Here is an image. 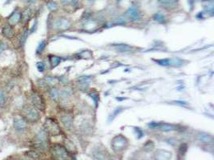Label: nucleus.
Listing matches in <instances>:
<instances>
[{
    "mask_svg": "<svg viewBox=\"0 0 214 160\" xmlns=\"http://www.w3.org/2000/svg\"><path fill=\"white\" fill-rule=\"evenodd\" d=\"M8 47V45L7 43H6L3 41H0V52H2V51H6Z\"/></svg>",
    "mask_w": 214,
    "mask_h": 160,
    "instance_id": "cd10ccee",
    "label": "nucleus"
},
{
    "mask_svg": "<svg viewBox=\"0 0 214 160\" xmlns=\"http://www.w3.org/2000/svg\"><path fill=\"white\" fill-rule=\"evenodd\" d=\"M31 15H32V12H31V10L30 8H26L24 9V11L22 12V18H21V21L22 22H28L31 18Z\"/></svg>",
    "mask_w": 214,
    "mask_h": 160,
    "instance_id": "f3484780",
    "label": "nucleus"
},
{
    "mask_svg": "<svg viewBox=\"0 0 214 160\" xmlns=\"http://www.w3.org/2000/svg\"><path fill=\"white\" fill-rule=\"evenodd\" d=\"M37 0H26V2H27L28 3H35Z\"/></svg>",
    "mask_w": 214,
    "mask_h": 160,
    "instance_id": "c756f323",
    "label": "nucleus"
},
{
    "mask_svg": "<svg viewBox=\"0 0 214 160\" xmlns=\"http://www.w3.org/2000/svg\"><path fill=\"white\" fill-rule=\"evenodd\" d=\"M27 36H28V31H24L23 32V34H22V35H21V38H20V43L22 46H23L25 43V42H26V40H27Z\"/></svg>",
    "mask_w": 214,
    "mask_h": 160,
    "instance_id": "a878e982",
    "label": "nucleus"
},
{
    "mask_svg": "<svg viewBox=\"0 0 214 160\" xmlns=\"http://www.w3.org/2000/svg\"><path fill=\"white\" fill-rule=\"evenodd\" d=\"M127 142L124 137L121 135L116 136V138L112 140V147L115 151H121L125 147L127 146Z\"/></svg>",
    "mask_w": 214,
    "mask_h": 160,
    "instance_id": "423d86ee",
    "label": "nucleus"
},
{
    "mask_svg": "<svg viewBox=\"0 0 214 160\" xmlns=\"http://www.w3.org/2000/svg\"><path fill=\"white\" fill-rule=\"evenodd\" d=\"M70 27L69 21L66 18H59L54 23V27L56 30H66Z\"/></svg>",
    "mask_w": 214,
    "mask_h": 160,
    "instance_id": "9d476101",
    "label": "nucleus"
},
{
    "mask_svg": "<svg viewBox=\"0 0 214 160\" xmlns=\"http://www.w3.org/2000/svg\"><path fill=\"white\" fill-rule=\"evenodd\" d=\"M21 18H22V12L16 8L7 18V24L11 25V27H15L20 22Z\"/></svg>",
    "mask_w": 214,
    "mask_h": 160,
    "instance_id": "6e6552de",
    "label": "nucleus"
},
{
    "mask_svg": "<svg viewBox=\"0 0 214 160\" xmlns=\"http://www.w3.org/2000/svg\"><path fill=\"white\" fill-rule=\"evenodd\" d=\"M154 18L159 22H165V16L161 14H156L154 15Z\"/></svg>",
    "mask_w": 214,
    "mask_h": 160,
    "instance_id": "bb28decb",
    "label": "nucleus"
},
{
    "mask_svg": "<svg viewBox=\"0 0 214 160\" xmlns=\"http://www.w3.org/2000/svg\"><path fill=\"white\" fill-rule=\"evenodd\" d=\"M22 117L28 122H36L40 119V113L37 108L31 105H24L21 111Z\"/></svg>",
    "mask_w": 214,
    "mask_h": 160,
    "instance_id": "f257e3e1",
    "label": "nucleus"
},
{
    "mask_svg": "<svg viewBox=\"0 0 214 160\" xmlns=\"http://www.w3.org/2000/svg\"><path fill=\"white\" fill-rule=\"evenodd\" d=\"M156 62H157L158 64L161 65V66H165V67H167V66L172 65V59H168V58H165V59H157L156 60Z\"/></svg>",
    "mask_w": 214,
    "mask_h": 160,
    "instance_id": "aec40b11",
    "label": "nucleus"
},
{
    "mask_svg": "<svg viewBox=\"0 0 214 160\" xmlns=\"http://www.w3.org/2000/svg\"><path fill=\"white\" fill-rule=\"evenodd\" d=\"M44 131L47 135H58L60 134V128L58 123L51 118H47L44 122Z\"/></svg>",
    "mask_w": 214,
    "mask_h": 160,
    "instance_id": "7ed1b4c3",
    "label": "nucleus"
},
{
    "mask_svg": "<svg viewBox=\"0 0 214 160\" xmlns=\"http://www.w3.org/2000/svg\"><path fill=\"white\" fill-rule=\"evenodd\" d=\"M49 95L51 99L54 100V101H57V100L59 99V95H60V94L59 92L58 89L56 88V87H52V88L50 89Z\"/></svg>",
    "mask_w": 214,
    "mask_h": 160,
    "instance_id": "a211bd4d",
    "label": "nucleus"
},
{
    "mask_svg": "<svg viewBox=\"0 0 214 160\" xmlns=\"http://www.w3.org/2000/svg\"><path fill=\"white\" fill-rule=\"evenodd\" d=\"M126 15L132 20H137L141 18V13H140V11H139L138 9L135 8V7H131V8H129V9L127 11V12H126Z\"/></svg>",
    "mask_w": 214,
    "mask_h": 160,
    "instance_id": "f8f14e48",
    "label": "nucleus"
},
{
    "mask_svg": "<svg viewBox=\"0 0 214 160\" xmlns=\"http://www.w3.org/2000/svg\"><path fill=\"white\" fill-rule=\"evenodd\" d=\"M7 98H8V96H7V91L2 87H0V108L4 107L6 106Z\"/></svg>",
    "mask_w": 214,
    "mask_h": 160,
    "instance_id": "4468645a",
    "label": "nucleus"
},
{
    "mask_svg": "<svg viewBox=\"0 0 214 160\" xmlns=\"http://www.w3.org/2000/svg\"><path fill=\"white\" fill-rule=\"evenodd\" d=\"M116 49L119 51H122V52H126V51H129L132 50V47L127 46V45L124 44H119L116 46Z\"/></svg>",
    "mask_w": 214,
    "mask_h": 160,
    "instance_id": "412c9836",
    "label": "nucleus"
},
{
    "mask_svg": "<svg viewBox=\"0 0 214 160\" xmlns=\"http://www.w3.org/2000/svg\"><path fill=\"white\" fill-rule=\"evenodd\" d=\"M31 99L32 104L39 111H44L46 104H45L44 99L42 98V96L38 93V92H32L31 95Z\"/></svg>",
    "mask_w": 214,
    "mask_h": 160,
    "instance_id": "20e7f679",
    "label": "nucleus"
},
{
    "mask_svg": "<svg viewBox=\"0 0 214 160\" xmlns=\"http://www.w3.org/2000/svg\"><path fill=\"white\" fill-rule=\"evenodd\" d=\"M61 62V58L58 56L56 55H51L50 56V63H51V68H55L57 67Z\"/></svg>",
    "mask_w": 214,
    "mask_h": 160,
    "instance_id": "6ab92c4d",
    "label": "nucleus"
},
{
    "mask_svg": "<svg viewBox=\"0 0 214 160\" xmlns=\"http://www.w3.org/2000/svg\"><path fill=\"white\" fill-rule=\"evenodd\" d=\"M61 3L63 6H68V5H75L77 3V0H61Z\"/></svg>",
    "mask_w": 214,
    "mask_h": 160,
    "instance_id": "393cba45",
    "label": "nucleus"
},
{
    "mask_svg": "<svg viewBox=\"0 0 214 160\" xmlns=\"http://www.w3.org/2000/svg\"><path fill=\"white\" fill-rule=\"evenodd\" d=\"M61 122H62L63 126L67 129H70L72 125H73V117L71 115L67 114V115H63L60 117Z\"/></svg>",
    "mask_w": 214,
    "mask_h": 160,
    "instance_id": "9b49d317",
    "label": "nucleus"
},
{
    "mask_svg": "<svg viewBox=\"0 0 214 160\" xmlns=\"http://www.w3.org/2000/svg\"><path fill=\"white\" fill-rule=\"evenodd\" d=\"M160 3L162 7L167 9H173L176 7V0H161Z\"/></svg>",
    "mask_w": 214,
    "mask_h": 160,
    "instance_id": "2eb2a0df",
    "label": "nucleus"
},
{
    "mask_svg": "<svg viewBox=\"0 0 214 160\" xmlns=\"http://www.w3.org/2000/svg\"><path fill=\"white\" fill-rule=\"evenodd\" d=\"M37 68H38L39 71H44V64H43V62H38L37 63Z\"/></svg>",
    "mask_w": 214,
    "mask_h": 160,
    "instance_id": "c85d7f7f",
    "label": "nucleus"
},
{
    "mask_svg": "<svg viewBox=\"0 0 214 160\" xmlns=\"http://www.w3.org/2000/svg\"><path fill=\"white\" fill-rule=\"evenodd\" d=\"M13 127L17 132H23L27 127V122L22 116H15L13 119Z\"/></svg>",
    "mask_w": 214,
    "mask_h": 160,
    "instance_id": "0eeeda50",
    "label": "nucleus"
},
{
    "mask_svg": "<svg viewBox=\"0 0 214 160\" xmlns=\"http://www.w3.org/2000/svg\"><path fill=\"white\" fill-rule=\"evenodd\" d=\"M47 46V42L45 40H42L39 42V44L38 45V47H37V50H36V53L37 54H40L42 53L43 50L45 49V47Z\"/></svg>",
    "mask_w": 214,
    "mask_h": 160,
    "instance_id": "4be33fe9",
    "label": "nucleus"
},
{
    "mask_svg": "<svg viewBox=\"0 0 214 160\" xmlns=\"http://www.w3.org/2000/svg\"><path fill=\"white\" fill-rule=\"evenodd\" d=\"M51 155L55 160H70V155L61 145L56 144L51 147Z\"/></svg>",
    "mask_w": 214,
    "mask_h": 160,
    "instance_id": "f03ea898",
    "label": "nucleus"
},
{
    "mask_svg": "<svg viewBox=\"0 0 214 160\" xmlns=\"http://www.w3.org/2000/svg\"><path fill=\"white\" fill-rule=\"evenodd\" d=\"M171 153L166 151H158L155 155V160H170Z\"/></svg>",
    "mask_w": 214,
    "mask_h": 160,
    "instance_id": "ddd939ff",
    "label": "nucleus"
},
{
    "mask_svg": "<svg viewBox=\"0 0 214 160\" xmlns=\"http://www.w3.org/2000/svg\"><path fill=\"white\" fill-rule=\"evenodd\" d=\"M57 7H58V6H57V3H56V2H50L47 3V8H48L50 11H56Z\"/></svg>",
    "mask_w": 214,
    "mask_h": 160,
    "instance_id": "b1692460",
    "label": "nucleus"
},
{
    "mask_svg": "<svg viewBox=\"0 0 214 160\" xmlns=\"http://www.w3.org/2000/svg\"><path fill=\"white\" fill-rule=\"evenodd\" d=\"M36 145L39 149L45 150L47 145V133L44 130H41L36 136Z\"/></svg>",
    "mask_w": 214,
    "mask_h": 160,
    "instance_id": "39448f33",
    "label": "nucleus"
},
{
    "mask_svg": "<svg viewBox=\"0 0 214 160\" xmlns=\"http://www.w3.org/2000/svg\"><path fill=\"white\" fill-rule=\"evenodd\" d=\"M197 138H198L201 142H205V143H209V142H212V137L209 135L205 133H200L197 135Z\"/></svg>",
    "mask_w": 214,
    "mask_h": 160,
    "instance_id": "dca6fc26",
    "label": "nucleus"
},
{
    "mask_svg": "<svg viewBox=\"0 0 214 160\" xmlns=\"http://www.w3.org/2000/svg\"><path fill=\"white\" fill-rule=\"evenodd\" d=\"M44 82L47 85H55L56 82H57V80H56V78H53V77H47V78H45Z\"/></svg>",
    "mask_w": 214,
    "mask_h": 160,
    "instance_id": "5701e85b",
    "label": "nucleus"
},
{
    "mask_svg": "<svg viewBox=\"0 0 214 160\" xmlns=\"http://www.w3.org/2000/svg\"><path fill=\"white\" fill-rule=\"evenodd\" d=\"M2 35L7 39H12L15 36V32L14 30V27H11V25L7 24L2 27Z\"/></svg>",
    "mask_w": 214,
    "mask_h": 160,
    "instance_id": "1a4fd4ad",
    "label": "nucleus"
}]
</instances>
